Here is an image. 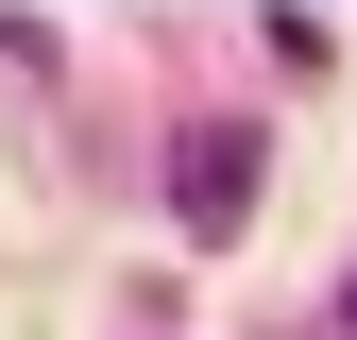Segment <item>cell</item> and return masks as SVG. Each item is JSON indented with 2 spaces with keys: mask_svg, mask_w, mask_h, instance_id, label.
<instances>
[{
  "mask_svg": "<svg viewBox=\"0 0 357 340\" xmlns=\"http://www.w3.org/2000/svg\"><path fill=\"white\" fill-rule=\"evenodd\" d=\"M170 204H188V238H238L255 222V119H204V137L170 153Z\"/></svg>",
  "mask_w": 357,
  "mask_h": 340,
  "instance_id": "obj_1",
  "label": "cell"
}]
</instances>
